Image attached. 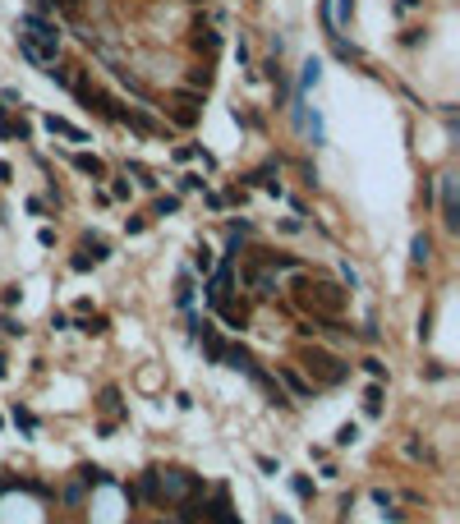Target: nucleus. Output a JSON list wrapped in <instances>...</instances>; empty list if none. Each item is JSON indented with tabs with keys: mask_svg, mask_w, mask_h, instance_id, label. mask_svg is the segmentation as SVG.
I'll return each mask as SVG.
<instances>
[{
	"mask_svg": "<svg viewBox=\"0 0 460 524\" xmlns=\"http://www.w3.org/2000/svg\"><path fill=\"white\" fill-rule=\"evenodd\" d=\"M290 290H295L299 308L313 313V317H336L340 308H345V290H340L336 281H322V276H304V272H299Z\"/></svg>",
	"mask_w": 460,
	"mask_h": 524,
	"instance_id": "f257e3e1",
	"label": "nucleus"
},
{
	"mask_svg": "<svg viewBox=\"0 0 460 524\" xmlns=\"http://www.w3.org/2000/svg\"><path fill=\"white\" fill-rule=\"evenodd\" d=\"M299 368L313 377V386H340L345 377H350V363L336 359V354L322 349V345H304L299 349Z\"/></svg>",
	"mask_w": 460,
	"mask_h": 524,
	"instance_id": "f03ea898",
	"label": "nucleus"
},
{
	"mask_svg": "<svg viewBox=\"0 0 460 524\" xmlns=\"http://www.w3.org/2000/svg\"><path fill=\"white\" fill-rule=\"evenodd\" d=\"M19 28H23V33H19L23 42H28V46H33V51L46 60V65H51V60H55V51H60V28H55V23L46 19V14H37V10H28V14H23V19H19Z\"/></svg>",
	"mask_w": 460,
	"mask_h": 524,
	"instance_id": "7ed1b4c3",
	"label": "nucleus"
},
{
	"mask_svg": "<svg viewBox=\"0 0 460 524\" xmlns=\"http://www.w3.org/2000/svg\"><path fill=\"white\" fill-rule=\"evenodd\" d=\"M157 483H161V502H180V497H198V492H208V483L198 479V474H185V470H157Z\"/></svg>",
	"mask_w": 460,
	"mask_h": 524,
	"instance_id": "20e7f679",
	"label": "nucleus"
},
{
	"mask_svg": "<svg viewBox=\"0 0 460 524\" xmlns=\"http://www.w3.org/2000/svg\"><path fill=\"white\" fill-rule=\"evenodd\" d=\"M438 203H442V226L456 235L460 230V198H456V175H438Z\"/></svg>",
	"mask_w": 460,
	"mask_h": 524,
	"instance_id": "39448f33",
	"label": "nucleus"
},
{
	"mask_svg": "<svg viewBox=\"0 0 460 524\" xmlns=\"http://www.w3.org/2000/svg\"><path fill=\"white\" fill-rule=\"evenodd\" d=\"M212 281L203 285V299H208V308L212 304H221V299H230V290H235V267H230V258L221 262V267H212Z\"/></svg>",
	"mask_w": 460,
	"mask_h": 524,
	"instance_id": "423d86ee",
	"label": "nucleus"
},
{
	"mask_svg": "<svg viewBox=\"0 0 460 524\" xmlns=\"http://www.w3.org/2000/svg\"><path fill=\"white\" fill-rule=\"evenodd\" d=\"M276 377H281L285 382V391H290V400H313V395H318V386L308 382L304 372L295 368V363H281V368H276Z\"/></svg>",
	"mask_w": 460,
	"mask_h": 524,
	"instance_id": "0eeeda50",
	"label": "nucleus"
},
{
	"mask_svg": "<svg viewBox=\"0 0 460 524\" xmlns=\"http://www.w3.org/2000/svg\"><path fill=\"white\" fill-rule=\"evenodd\" d=\"M244 281H249L253 299H276V290H281V281H276V272H267L263 262H258V267H244Z\"/></svg>",
	"mask_w": 460,
	"mask_h": 524,
	"instance_id": "6e6552de",
	"label": "nucleus"
},
{
	"mask_svg": "<svg viewBox=\"0 0 460 524\" xmlns=\"http://www.w3.org/2000/svg\"><path fill=\"white\" fill-rule=\"evenodd\" d=\"M198 106H203L198 92H175V106H166V110H171V120L180 129H189V124H198Z\"/></svg>",
	"mask_w": 460,
	"mask_h": 524,
	"instance_id": "1a4fd4ad",
	"label": "nucleus"
},
{
	"mask_svg": "<svg viewBox=\"0 0 460 524\" xmlns=\"http://www.w3.org/2000/svg\"><path fill=\"white\" fill-rule=\"evenodd\" d=\"M212 313L226 322V327H235V331H244L249 327V308L244 304H235V299H221V304H212Z\"/></svg>",
	"mask_w": 460,
	"mask_h": 524,
	"instance_id": "9d476101",
	"label": "nucleus"
},
{
	"mask_svg": "<svg viewBox=\"0 0 460 524\" xmlns=\"http://www.w3.org/2000/svg\"><path fill=\"white\" fill-rule=\"evenodd\" d=\"M46 133H55V138H69V143H88V133L78 129V124H69L65 115H42Z\"/></svg>",
	"mask_w": 460,
	"mask_h": 524,
	"instance_id": "9b49d317",
	"label": "nucleus"
},
{
	"mask_svg": "<svg viewBox=\"0 0 460 524\" xmlns=\"http://www.w3.org/2000/svg\"><path fill=\"white\" fill-rule=\"evenodd\" d=\"M115 124H129L134 133H161V124H157L152 115H143V110H134V106L129 110L120 106V120H115Z\"/></svg>",
	"mask_w": 460,
	"mask_h": 524,
	"instance_id": "f8f14e48",
	"label": "nucleus"
},
{
	"mask_svg": "<svg viewBox=\"0 0 460 524\" xmlns=\"http://www.w3.org/2000/svg\"><path fill=\"white\" fill-rule=\"evenodd\" d=\"M143 497L148 506H161V483H157V470H143V479H138V488H134Z\"/></svg>",
	"mask_w": 460,
	"mask_h": 524,
	"instance_id": "ddd939ff",
	"label": "nucleus"
},
{
	"mask_svg": "<svg viewBox=\"0 0 460 524\" xmlns=\"http://www.w3.org/2000/svg\"><path fill=\"white\" fill-rule=\"evenodd\" d=\"M10 419H14V428H19L23 437H37V428H42V423H37V414H33V409H28V405H19V400H14Z\"/></svg>",
	"mask_w": 460,
	"mask_h": 524,
	"instance_id": "4468645a",
	"label": "nucleus"
},
{
	"mask_svg": "<svg viewBox=\"0 0 460 524\" xmlns=\"http://www.w3.org/2000/svg\"><path fill=\"white\" fill-rule=\"evenodd\" d=\"M69 161H74V170L92 175V180H106V161H101V157H92V152H74Z\"/></svg>",
	"mask_w": 460,
	"mask_h": 524,
	"instance_id": "2eb2a0df",
	"label": "nucleus"
},
{
	"mask_svg": "<svg viewBox=\"0 0 460 524\" xmlns=\"http://www.w3.org/2000/svg\"><path fill=\"white\" fill-rule=\"evenodd\" d=\"M221 363L235 368V372H249L258 359H253V349H244V345H226V359H221Z\"/></svg>",
	"mask_w": 460,
	"mask_h": 524,
	"instance_id": "dca6fc26",
	"label": "nucleus"
},
{
	"mask_svg": "<svg viewBox=\"0 0 460 524\" xmlns=\"http://www.w3.org/2000/svg\"><path fill=\"white\" fill-rule=\"evenodd\" d=\"M258 262H263L267 272H304V262H299V258H290V253H263Z\"/></svg>",
	"mask_w": 460,
	"mask_h": 524,
	"instance_id": "f3484780",
	"label": "nucleus"
},
{
	"mask_svg": "<svg viewBox=\"0 0 460 524\" xmlns=\"http://www.w3.org/2000/svg\"><path fill=\"white\" fill-rule=\"evenodd\" d=\"M78 483H83V488H115V479H110L101 465H83V470H78Z\"/></svg>",
	"mask_w": 460,
	"mask_h": 524,
	"instance_id": "a211bd4d",
	"label": "nucleus"
},
{
	"mask_svg": "<svg viewBox=\"0 0 460 524\" xmlns=\"http://www.w3.org/2000/svg\"><path fill=\"white\" fill-rule=\"evenodd\" d=\"M175 520H180V524H203V502H198V497H180Z\"/></svg>",
	"mask_w": 460,
	"mask_h": 524,
	"instance_id": "6ab92c4d",
	"label": "nucleus"
},
{
	"mask_svg": "<svg viewBox=\"0 0 460 524\" xmlns=\"http://www.w3.org/2000/svg\"><path fill=\"white\" fill-rule=\"evenodd\" d=\"M97 409H106V414L124 419V405H120V386H101V395H97Z\"/></svg>",
	"mask_w": 460,
	"mask_h": 524,
	"instance_id": "aec40b11",
	"label": "nucleus"
},
{
	"mask_svg": "<svg viewBox=\"0 0 460 524\" xmlns=\"http://www.w3.org/2000/svg\"><path fill=\"white\" fill-rule=\"evenodd\" d=\"M194 51H208V55H217L221 51V33H212V28H203V23H198V28H194Z\"/></svg>",
	"mask_w": 460,
	"mask_h": 524,
	"instance_id": "412c9836",
	"label": "nucleus"
},
{
	"mask_svg": "<svg viewBox=\"0 0 460 524\" xmlns=\"http://www.w3.org/2000/svg\"><path fill=\"white\" fill-rule=\"evenodd\" d=\"M410 258H415V267H428V262H433V240L415 235V240H410Z\"/></svg>",
	"mask_w": 460,
	"mask_h": 524,
	"instance_id": "4be33fe9",
	"label": "nucleus"
},
{
	"mask_svg": "<svg viewBox=\"0 0 460 524\" xmlns=\"http://www.w3.org/2000/svg\"><path fill=\"white\" fill-rule=\"evenodd\" d=\"M78 331H83V336H106L110 331V317H83V322H78Z\"/></svg>",
	"mask_w": 460,
	"mask_h": 524,
	"instance_id": "5701e85b",
	"label": "nucleus"
},
{
	"mask_svg": "<svg viewBox=\"0 0 460 524\" xmlns=\"http://www.w3.org/2000/svg\"><path fill=\"white\" fill-rule=\"evenodd\" d=\"M322 78V60H304V74H299V92H308V87Z\"/></svg>",
	"mask_w": 460,
	"mask_h": 524,
	"instance_id": "b1692460",
	"label": "nucleus"
},
{
	"mask_svg": "<svg viewBox=\"0 0 460 524\" xmlns=\"http://www.w3.org/2000/svg\"><path fill=\"white\" fill-rule=\"evenodd\" d=\"M175 304H180V308H194V281H189V272H180V285H175Z\"/></svg>",
	"mask_w": 460,
	"mask_h": 524,
	"instance_id": "393cba45",
	"label": "nucleus"
},
{
	"mask_svg": "<svg viewBox=\"0 0 460 524\" xmlns=\"http://www.w3.org/2000/svg\"><path fill=\"white\" fill-rule=\"evenodd\" d=\"M124 170H134V175H138V184H143V189H157V184H161V180H157V175L148 170L143 161H124Z\"/></svg>",
	"mask_w": 460,
	"mask_h": 524,
	"instance_id": "a878e982",
	"label": "nucleus"
},
{
	"mask_svg": "<svg viewBox=\"0 0 460 524\" xmlns=\"http://www.w3.org/2000/svg\"><path fill=\"white\" fill-rule=\"evenodd\" d=\"M364 414L368 419L382 414V386H368V395H364Z\"/></svg>",
	"mask_w": 460,
	"mask_h": 524,
	"instance_id": "bb28decb",
	"label": "nucleus"
},
{
	"mask_svg": "<svg viewBox=\"0 0 460 524\" xmlns=\"http://www.w3.org/2000/svg\"><path fill=\"white\" fill-rule=\"evenodd\" d=\"M354 442H359V428H354V423H340V428H336V446H354Z\"/></svg>",
	"mask_w": 460,
	"mask_h": 524,
	"instance_id": "cd10ccee",
	"label": "nucleus"
},
{
	"mask_svg": "<svg viewBox=\"0 0 460 524\" xmlns=\"http://www.w3.org/2000/svg\"><path fill=\"white\" fill-rule=\"evenodd\" d=\"M290 488H295V497H304V502H308V497H318V483H313V479H304V474H299V479L290 483Z\"/></svg>",
	"mask_w": 460,
	"mask_h": 524,
	"instance_id": "c85d7f7f",
	"label": "nucleus"
},
{
	"mask_svg": "<svg viewBox=\"0 0 460 524\" xmlns=\"http://www.w3.org/2000/svg\"><path fill=\"white\" fill-rule=\"evenodd\" d=\"M212 267H217V258H212L208 249H198V253H194V272H203V276H208Z\"/></svg>",
	"mask_w": 460,
	"mask_h": 524,
	"instance_id": "c756f323",
	"label": "nucleus"
},
{
	"mask_svg": "<svg viewBox=\"0 0 460 524\" xmlns=\"http://www.w3.org/2000/svg\"><path fill=\"white\" fill-rule=\"evenodd\" d=\"M364 372H368L373 382H382V377H387V363H382V359H373V354H368V359H364Z\"/></svg>",
	"mask_w": 460,
	"mask_h": 524,
	"instance_id": "7c9ffc66",
	"label": "nucleus"
},
{
	"mask_svg": "<svg viewBox=\"0 0 460 524\" xmlns=\"http://www.w3.org/2000/svg\"><path fill=\"white\" fill-rule=\"evenodd\" d=\"M46 78H51V83H60V87H69V69H65V65H55V60L46 65Z\"/></svg>",
	"mask_w": 460,
	"mask_h": 524,
	"instance_id": "2f4dec72",
	"label": "nucleus"
},
{
	"mask_svg": "<svg viewBox=\"0 0 460 524\" xmlns=\"http://www.w3.org/2000/svg\"><path fill=\"white\" fill-rule=\"evenodd\" d=\"M69 267H74V272H92V267H97V258H92V253H74V258H69Z\"/></svg>",
	"mask_w": 460,
	"mask_h": 524,
	"instance_id": "473e14b6",
	"label": "nucleus"
},
{
	"mask_svg": "<svg viewBox=\"0 0 460 524\" xmlns=\"http://www.w3.org/2000/svg\"><path fill=\"white\" fill-rule=\"evenodd\" d=\"M354 14V0H336V14H331V23H350Z\"/></svg>",
	"mask_w": 460,
	"mask_h": 524,
	"instance_id": "72a5a7b5",
	"label": "nucleus"
},
{
	"mask_svg": "<svg viewBox=\"0 0 460 524\" xmlns=\"http://www.w3.org/2000/svg\"><path fill=\"white\" fill-rule=\"evenodd\" d=\"M60 497H65V506H83V483H69Z\"/></svg>",
	"mask_w": 460,
	"mask_h": 524,
	"instance_id": "f704fd0d",
	"label": "nucleus"
},
{
	"mask_svg": "<svg viewBox=\"0 0 460 524\" xmlns=\"http://www.w3.org/2000/svg\"><path fill=\"white\" fill-rule=\"evenodd\" d=\"M180 212V198H157V217H175Z\"/></svg>",
	"mask_w": 460,
	"mask_h": 524,
	"instance_id": "c9c22d12",
	"label": "nucleus"
},
{
	"mask_svg": "<svg viewBox=\"0 0 460 524\" xmlns=\"http://www.w3.org/2000/svg\"><path fill=\"white\" fill-rule=\"evenodd\" d=\"M0 331H5V336H23L28 327H23L19 317H0Z\"/></svg>",
	"mask_w": 460,
	"mask_h": 524,
	"instance_id": "e433bc0d",
	"label": "nucleus"
},
{
	"mask_svg": "<svg viewBox=\"0 0 460 524\" xmlns=\"http://www.w3.org/2000/svg\"><path fill=\"white\" fill-rule=\"evenodd\" d=\"M19 299H23V290H19V285H5V290H0V304H5V308H14Z\"/></svg>",
	"mask_w": 460,
	"mask_h": 524,
	"instance_id": "4c0bfd02",
	"label": "nucleus"
},
{
	"mask_svg": "<svg viewBox=\"0 0 460 524\" xmlns=\"http://www.w3.org/2000/svg\"><path fill=\"white\" fill-rule=\"evenodd\" d=\"M203 184H208L203 175H180V189H185V194H194V189H203Z\"/></svg>",
	"mask_w": 460,
	"mask_h": 524,
	"instance_id": "58836bf2",
	"label": "nucleus"
},
{
	"mask_svg": "<svg viewBox=\"0 0 460 524\" xmlns=\"http://www.w3.org/2000/svg\"><path fill=\"white\" fill-rule=\"evenodd\" d=\"M340 281H345V285H350V290H359V272H354V267H350V262H340Z\"/></svg>",
	"mask_w": 460,
	"mask_h": 524,
	"instance_id": "ea45409f",
	"label": "nucleus"
},
{
	"mask_svg": "<svg viewBox=\"0 0 460 524\" xmlns=\"http://www.w3.org/2000/svg\"><path fill=\"white\" fill-rule=\"evenodd\" d=\"M189 83H194V87H208V83H212V69H194V74H189Z\"/></svg>",
	"mask_w": 460,
	"mask_h": 524,
	"instance_id": "a19ab883",
	"label": "nucleus"
},
{
	"mask_svg": "<svg viewBox=\"0 0 460 524\" xmlns=\"http://www.w3.org/2000/svg\"><path fill=\"white\" fill-rule=\"evenodd\" d=\"M424 377H428V382H442V377H447V368H442V363H428Z\"/></svg>",
	"mask_w": 460,
	"mask_h": 524,
	"instance_id": "79ce46f5",
	"label": "nucleus"
},
{
	"mask_svg": "<svg viewBox=\"0 0 460 524\" xmlns=\"http://www.w3.org/2000/svg\"><path fill=\"white\" fill-rule=\"evenodd\" d=\"M373 502L382 506V511H391V492H387V488H373Z\"/></svg>",
	"mask_w": 460,
	"mask_h": 524,
	"instance_id": "37998d69",
	"label": "nucleus"
},
{
	"mask_svg": "<svg viewBox=\"0 0 460 524\" xmlns=\"http://www.w3.org/2000/svg\"><path fill=\"white\" fill-rule=\"evenodd\" d=\"M258 470H263V474H276V470H281V465H276L272 456H258Z\"/></svg>",
	"mask_w": 460,
	"mask_h": 524,
	"instance_id": "c03bdc74",
	"label": "nucleus"
},
{
	"mask_svg": "<svg viewBox=\"0 0 460 524\" xmlns=\"http://www.w3.org/2000/svg\"><path fill=\"white\" fill-rule=\"evenodd\" d=\"M110 198H120V203H124V198H129V184H124V180H115V184H110Z\"/></svg>",
	"mask_w": 460,
	"mask_h": 524,
	"instance_id": "a18cd8bd",
	"label": "nucleus"
},
{
	"mask_svg": "<svg viewBox=\"0 0 460 524\" xmlns=\"http://www.w3.org/2000/svg\"><path fill=\"white\" fill-rule=\"evenodd\" d=\"M410 10H419V0H396V14H410Z\"/></svg>",
	"mask_w": 460,
	"mask_h": 524,
	"instance_id": "49530a36",
	"label": "nucleus"
},
{
	"mask_svg": "<svg viewBox=\"0 0 460 524\" xmlns=\"http://www.w3.org/2000/svg\"><path fill=\"white\" fill-rule=\"evenodd\" d=\"M0 133L10 138V120H5V101H0Z\"/></svg>",
	"mask_w": 460,
	"mask_h": 524,
	"instance_id": "de8ad7c7",
	"label": "nucleus"
},
{
	"mask_svg": "<svg viewBox=\"0 0 460 524\" xmlns=\"http://www.w3.org/2000/svg\"><path fill=\"white\" fill-rule=\"evenodd\" d=\"M272 524H295V520H285V515H276V520H272Z\"/></svg>",
	"mask_w": 460,
	"mask_h": 524,
	"instance_id": "09e8293b",
	"label": "nucleus"
},
{
	"mask_svg": "<svg viewBox=\"0 0 460 524\" xmlns=\"http://www.w3.org/2000/svg\"><path fill=\"white\" fill-rule=\"evenodd\" d=\"M0 226H5V217H0Z\"/></svg>",
	"mask_w": 460,
	"mask_h": 524,
	"instance_id": "8fccbe9b",
	"label": "nucleus"
}]
</instances>
